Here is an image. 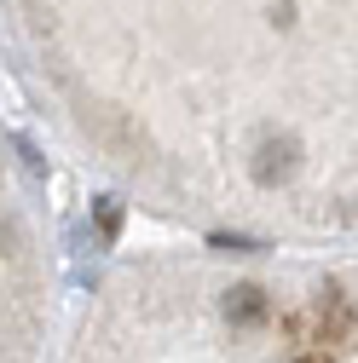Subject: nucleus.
<instances>
[{
	"label": "nucleus",
	"mask_w": 358,
	"mask_h": 363,
	"mask_svg": "<svg viewBox=\"0 0 358 363\" xmlns=\"http://www.w3.org/2000/svg\"><path fill=\"white\" fill-rule=\"evenodd\" d=\"M352 306H347V294L335 289V283H324V294L312 300V340L318 346H347L352 340Z\"/></svg>",
	"instance_id": "f257e3e1"
},
{
	"label": "nucleus",
	"mask_w": 358,
	"mask_h": 363,
	"mask_svg": "<svg viewBox=\"0 0 358 363\" xmlns=\"http://www.w3.org/2000/svg\"><path fill=\"white\" fill-rule=\"evenodd\" d=\"M295 167H300V139H289V133H272V139H260V150H254V185H289L295 179Z\"/></svg>",
	"instance_id": "f03ea898"
},
{
	"label": "nucleus",
	"mask_w": 358,
	"mask_h": 363,
	"mask_svg": "<svg viewBox=\"0 0 358 363\" xmlns=\"http://www.w3.org/2000/svg\"><path fill=\"white\" fill-rule=\"evenodd\" d=\"M226 317H232L237 329H254V323L272 317V300H266V289H254V283H237V289L226 294Z\"/></svg>",
	"instance_id": "7ed1b4c3"
},
{
	"label": "nucleus",
	"mask_w": 358,
	"mask_h": 363,
	"mask_svg": "<svg viewBox=\"0 0 358 363\" xmlns=\"http://www.w3.org/2000/svg\"><path fill=\"white\" fill-rule=\"evenodd\" d=\"M93 219H99V237H104V242L121 237V202H116V196H99V202H93Z\"/></svg>",
	"instance_id": "20e7f679"
},
{
	"label": "nucleus",
	"mask_w": 358,
	"mask_h": 363,
	"mask_svg": "<svg viewBox=\"0 0 358 363\" xmlns=\"http://www.w3.org/2000/svg\"><path fill=\"white\" fill-rule=\"evenodd\" d=\"M208 248H226V254H249V248H254V242H249V237H226V231H219V237H214V242H208Z\"/></svg>",
	"instance_id": "39448f33"
},
{
	"label": "nucleus",
	"mask_w": 358,
	"mask_h": 363,
	"mask_svg": "<svg viewBox=\"0 0 358 363\" xmlns=\"http://www.w3.org/2000/svg\"><path fill=\"white\" fill-rule=\"evenodd\" d=\"M272 23H278V29H289V23H295V6H289V0H283V6H272Z\"/></svg>",
	"instance_id": "423d86ee"
},
{
	"label": "nucleus",
	"mask_w": 358,
	"mask_h": 363,
	"mask_svg": "<svg viewBox=\"0 0 358 363\" xmlns=\"http://www.w3.org/2000/svg\"><path fill=\"white\" fill-rule=\"evenodd\" d=\"M289 363H330V352H324V346H318V352H295Z\"/></svg>",
	"instance_id": "0eeeda50"
}]
</instances>
